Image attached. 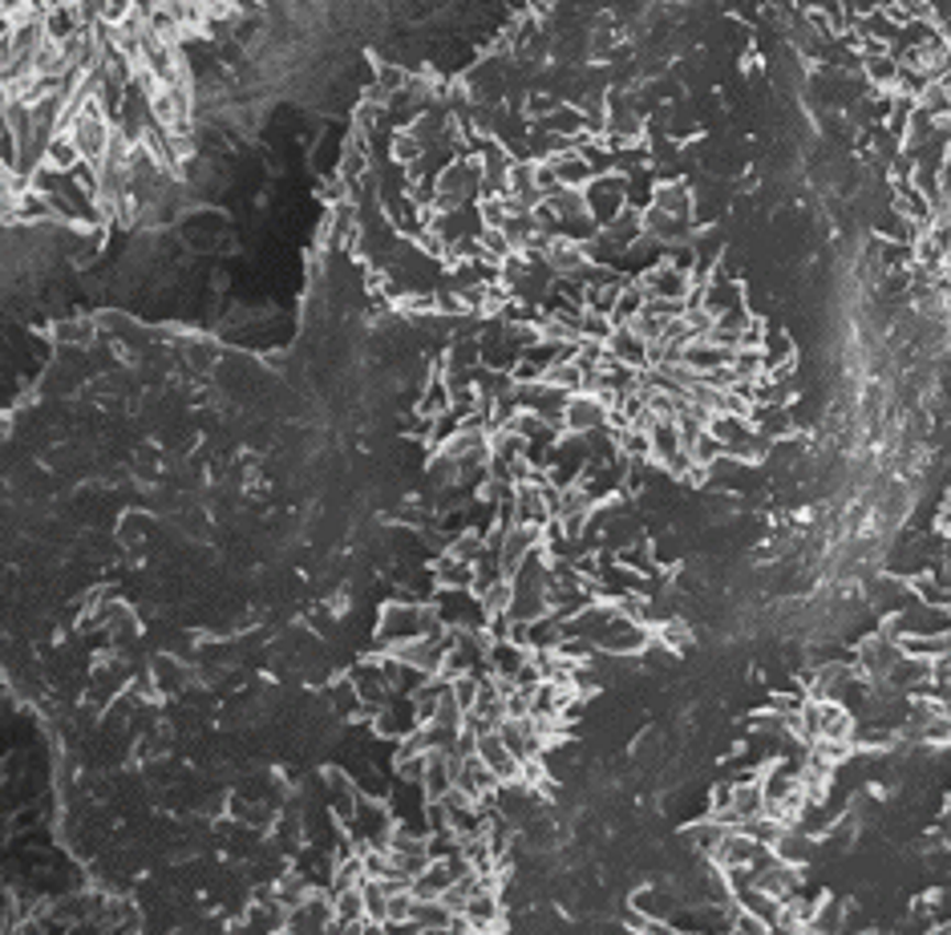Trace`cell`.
I'll return each instance as SVG.
<instances>
[{
	"label": "cell",
	"instance_id": "8",
	"mask_svg": "<svg viewBox=\"0 0 951 935\" xmlns=\"http://www.w3.org/2000/svg\"><path fill=\"white\" fill-rule=\"evenodd\" d=\"M729 830H733V826H721L717 818H704V823L689 826V838H692V847L701 850L704 859H713V850L721 847V838H725Z\"/></svg>",
	"mask_w": 951,
	"mask_h": 935
},
{
	"label": "cell",
	"instance_id": "7",
	"mask_svg": "<svg viewBox=\"0 0 951 935\" xmlns=\"http://www.w3.org/2000/svg\"><path fill=\"white\" fill-rule=\"evenodd\" d=\"M765 811V798H762V782H737L733 794H729V814H733V823L745 826L750 818Z\"/></svg>",
	"mask_w": 951,
	"mask_h": 935
},
{
	"label": "cell",
	"instance_id": "5",
	"mask_svg": "<svg viewBox=\"0 0 951 935\" xmlns=\"http://www.w3.org/2000/svg\"><path fill=\"white\" fill-rule=\"evenodd\" d=\"M474 753L482 758V765H487V770L494 773V778H499V786H506V782H518V758H514L511 749L502 746L499 729H487V733H478Z\"/></svg>",
	"mask_w": 951,
	"mask_h": 935
},
{
	"label": "cell",
	"instance_id": "4",
	"mask_svg": "<svg viewBox=\"0 0 951 935\" xmlns=\"http://www.w3.org/2000/svg\"><path fill=\"white\" fill-rule=\"evenodd\" d=\"M899 656L903 652L895 637H887V632H883V637H871L863 649H859V673H863L866 681H887V673L899 664Z\"/></svg>",
	"mask_w": 951,
	"mask_h": 935
},
{
	"label": "cell",
	"instance_id": "3",
	"mask_svg": "<svg viewBox=\"0 0 951 935\" xmlns=\"http://www.w3.org/2000/svg\"><path fill=\"white\" fill-rule=\"evenodd\" d=\"M813 29L842 41L859 62L890 57L899 74L948 77V0H794Z\"/></svg>",
	"mask_w": 951,
	"mask_h": 935
},
{
	"label": "cell",
	"instance_id": "1",
	"mask_svg": "<svg viewBox=\"0 0 951 935\" xmlns=\"http://www.w3.org/2000/svg\"><path fill=\"white\" fill-rule=\"evenodd\" d=\"M0 422V676L50 729L65 835L122 903L332 920L393 871L438 753L393 616L466 526L414 349L316 256L280 352L57 320Z\"/></svg>",
	"mask_w": 951,
	"mask_h": 935
},
{
	"label": "cell",
	"instance_id": "9",
	"mask_svg": "<svg viewBox=\"0 0 951 935\" xmlns=\"http://www.w3.org/2000/svg\"><path fill=\"white\" fill-rule=\"evenodd\" d=\"M689 644H692L689 628H685L680 620H673V616H664V620H660V649L680 652V649H689Z\"/></svg>",
	"mask_w": 951,
	"mask_h": 935
},
{
	"label": "cell",
	"instance_id": "6",
	"mask_svg": "<svg viewBox=\"0 0 951 935\" xmlns=\"http://www.w3.org/2000/svg\"><path fill=\"white\" fill-rule=\"evenodd\" d=\"M499 737H502V746L511 749L518 761L538 758V753H543V746H547V741L538 737L535 717H531V713H526V717H506V721L499 725Z\"/></svg>",
	"mask_w": 951,
	"mask_h": 935
},
{
	"label": "cell",
	"instance_id": "2",
	"mask_svg": "<svg viewBox=\"0 0 951 935\" xmlns=\"http://www.w3.org/2000/svg\"><path fill=\"white\" fill-rule=\"evenodd\" d=\"M248 0H0V219L98 207L195 150V53Z\"/></svg>",
	"mask_w": 951,
	"mask_h": 935
},
{
	"label": "cell",
	"instance_id": "10",
	"mask_svg": "<svg viewBox=\"0 0 951 935\" xmlns=\"http://www.w3.org/2000/svg\"><path fill=\"white\" fill-rule=\"evenodd\" d=\"M915 591H919L927 604H943V599H948V591H943V587H936V579H919V584H915Z\"/></svg>",
	"mask_w": 951,
	"mask_h": 935
}]
</instances>
